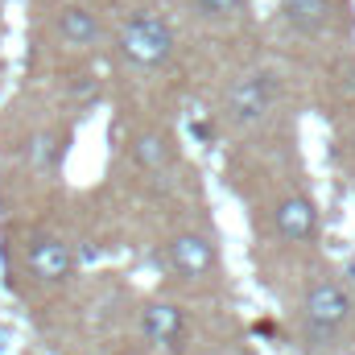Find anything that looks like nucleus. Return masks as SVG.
<instances>
[{
    "instance_id": "obj_1",
    "label": "nucleus",
    "mask_w": 355,
    "mask_h": 355,
    "mask_svg": "<svg viewBox=\"0 0 355 355\" xmlns=\"http://www.w3.org/2000/svg\"><path fill=\"white\" fill-rule=\"evenodd\" d=\"M116 50L128 67L137 71H157L174 58L178 37L170 29V21L162 12H132L124 25H120V37H116Z\"/></svg>"
},
{
    "instance_id": "obj_2",
    "label": "nucleus",
    "mask_w": 355,
    "mask_h": 355,
    "mask_svg": "<svg viewBox=\"0 0 355 355\" xmlns=\"http://www.w3.org/2000/svg\"><path fill=\"white\" fill-rule=\"evenodd\" d=\"M272 99H277V79L268 71H252V75H244L227 87L223 112H227L232 124H257L272 107Z\"/></svg>"
},
{
    "instance_id": "obj_3",
    "label": "nucleus",
    "mask_w": 355,
    "mask_h": 355,
    "mask_svg": "<svg viewBox=\"0 0 355 355\" xmlns=\"http://www.w3.org/2000/svg\"><path fill=\"white\" fill-rule=\"evenodd\" d=\"M352 318V297L339 281H314L306 293V322L314 335H335L343 322Z\"/></svg>"
},
{
    "instance_id": "obj_4",
    "label": "nucleus",
    "mask_w": 355,
    "mask_h": 355,
    "mask_svg": "<svg viewBox=\"0 0 355 355\" xmlns=\"http://www.w3.org/2000/svg\"><path fill=\"white\" fill-rule=\"evenodd\" d=\"M25 265H29V272H33L37 281L58 285V281H67V277L75 272V252H71V244L58 240V236H33L29 248H25Z\"/></svg>"
},
{
    "instance_id": "obj_5",
    "label": "nucleus",
    "mask_w": 355,
    "mask_h": 355,
    "mask_svg": "<svg viewBox=\"0 0 355 355\" xmlns=\"http://www.w3.org/2000/svg\"><path fill=\"white\" fill-rule=\"evenodd\" d=\"M272 223H277V236L289 240V244H310L318 236V207L306 198V194H285L272 211Z\"/></svg>"
},
{
    "instance_id": "obj_6",
    "label": "nucleus",
    "mask_w": 355,
    "mask_h": 355,
    "mask_svg": "<svg viewBox=\"0 0 355 355\" xmlns=\"http://www.w3.org/2000/svg\"><path fill=\"white\" fill-rule=\"evenodd\" d=\"M166 252H170V265H174L178 277H190V281L215 272V265H219L215 244H211L207 236H198V232H178Z\"/></svg>"
},
{
    "instance_id": "obj_7",
    "label": "nucleus",
    "mask_w": 355,
    "mask_h": 355,
    "mask_svg": "<svg viewBox=\"0 0 355 355\" xmlns=\"http://www.w3.org/2000/svg\"><path fill=\"white\" fill-rule=\"evenodd\" d=\"M141 335L149 343H162V347H178L186 339V310L174 302H149L141 310Z\"/></svg>"
},
{
    "instance_id": "obj_8",
    "label": "nucleus",
    "mask_w": 355,
    "mask_h": 355,
    "mask_svg": "<svg viewBox=\"0 0 355 355\" xmlns=\"http://www.w3.org/2000/svg\"><path fill=\"white\" fill-rule=\"evenodd\" d=\"M281 21L293 29V33H306V37H318L331 29V17H335V0H281L277 4Z\"/></svg>"
},
{
    "instance_id": "obj_9",
    "label": "nucleus",
    "mask_w": 355,
    "mask_h": 355,
    "mask_svg": "<svg viewBox=\"0 0 355 355\" xmlns=\"http://www.w3.org/2000/svg\"><path fill=\"white\" fill-rule=\"evenodd\" d=\"M58 37L67 42V46H75V50H87L99 42V17L91 12L87 4H67V8H58Z\"/></svg>"
},
{
    "instance_id": "obj_10",
    "label": "nucleus",
    "mask_w": 355,
    "mask_h": 355,
    "mask_svg": "<svg viewBox=\"0 0 355 355\" xmlns=\"http://www.w3.org/2000/svg\"><path fill=\"white\" fill-rule=\"evenodd\" d=\"M132 157H137L145 170H166V166L174 162V145H170L166 132H141V137L132 141Z\"/></svg>"
},
{
    "instance_id": "obj_11",
    "label": "nucleus",
    "mask_w": 355,
    "mask_h": 355,
    "mask_svg": "<svg viewBox=\"0 0 355 355\" xmlns=\"http://www.w3.org/2000/svg\"><path fill=\"white\" fill-rule=\"evenodd\" d=\"M190 8L202 17V21H232L248 8V0H190Z\"/></svg>"
},
{
    "instance_id": "obj_12",
    "label": "nucleus",
    "mask_w": 355,
    "mask_h": 355,
    "mask_svg": "<svg viewBox=\"0 0 355 355\" xmlns=\"http://www.w3.org/2000/svg\"><path fill=\"white\" fill-rule=\"evenodd\" d=\"M0 352H4V331H0Z\"/></svg>"
},
{
    "instance_id": "obj_13",
    "label": "nucleus",
    "mask_w": 355,
    "mask_h": 355,
    "mask_svg": "<svg viewBox=\"0 0 355 355\" xmlns=\"http://www.w3.org/2000/svg\"><path fill=\"white\" fill-rule=\"evenodd\" d=\"M124 355H145V352H124Z\"/></svg>"
}]
</instances>
